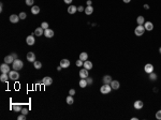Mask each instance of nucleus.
I'll list each match as a JSON object with an SVG mask.
<instances>
[{
	"label": "nucleus",
	"instance_id": "7c9ffc66",
	"mask_svg": "<svg viewBox=\"0 0 161 120\" xmlns=\"http://www.w3.org/2000/svg\"><path fill=\"white\" fill-rule=\"evenodd\" d=\"M149 79H150V80H153V82H155V80L157 79V74H155L153 72L149 73Z\"/></svg>",
	"mask_w": 161,
	"mask_h": 120
},
{
	"label": "nucleus",
	"instance_id": "8fccbe9b",
	"mask_svg": "<svg viewBox=\"0 0 161 120\" xmlns=\"http://www.w3.org/2000/svg\"><path fill=\"white\" fill-rule=\"evenodd\" d=\"M159 53H160V54H161V47H160V48H159Z\"/></svg>",
	"mask_w": 161,
	"mask_h": 120
},
{
	"label": "nucleus",
	"instance_id": "79ce46f5",
	"mask_svg": "<svg viewBox=\"0 0 161 120\" xmlns=\"http://www.w3.org/2000/svg\"><path fill=\"white\" fill-rule=\"evenodd\" d=\"M65 1V3H67V4H71V2H72V0H63Z\"/></svg>",
	"mask_w": 161,
	"mask_h": 120
},
{
	"label": "nucleus",
	"instance_id": "473e14b6",
	"mask_svg": "<svg viewBox=\"0 0 161 120\" xmlns=\"http://www.w3.org/2000/svg\"><path fill=\"white\" fill-rule=\"evenodd\" d=\"M33 2H34V0H26V4L30 5V7H32L33 5Z\"/></svg>",
	"mask_w": 161,
	"mask_h": 120
},
{
	"label": "nucleus",
	"instance_id": "20e7f679",
	"mask_svg": "<svg viewBox=\"0 0 161 120\" xmlns=\"http://www.w3.org/2000/svg\"><path fill=\"white\" fill-rule=\"evenodd\" d=\"M9 76H10V79H12V80H17V79L19 78V74H18V72L16 71V70L10 71Z\"/></svg>",
	"mask_w": 161,
	"mask_h": 120
},
{
	"label": "nucleus",
	"instance_id": "e433bc0d",
	"mask_svg": "<svg viewBox=\"0 0 161 120\" xmlns=\"http://www.w3.org/2000/svg\"><path fill=\"white\" fill-rule=\"evenodd\" d=\"M76 65H77V66H82V65H84V61H82L80 59H78L77 61H76Z\"/></svg>",
	"mask_w": 161,
	"mask_h": 120
},
{
	"label": "nucleus",
	"instance_id": "37998d69",
	"mask_svg": "<svg viewBox=\"0 0 161 120\" xmlns=\"http://www.w3.org/2000/svg\"><path fill=\"white\" fill-rule=\"evenodd\" d=\"M144 9H145V10H148V9H149V5L148 4H144Z\"/></svg>",
	"mask_w": 161,
	"mask_h": 120
},
{
	"label": "nucleus",
	"instance_id": "f8f14e48",
	"mask_svg": "<svg viewBox=\"0 0 161 120\" xmlns=\"http://www.w3.org/2000/svg\"><path fill=\"white\" fill-rule=\"evenodd\" d=\"M9 18H10V22H11V23H13V24H16L20 19L19 15H16V14H12V15H11Z\"/></svg>",
	"mask_w": 161,
	"mask_h": 120
},
{
	"label": "nucleus",
	"instance_id": "f704fd0d",
	"mask_svg": "<svg viewBox=\"0 0 161 120\" xmlns=\"http://www.w3.org/2000/svg\"><path fill=\"white\" fill-rule=\"evenodd\" d=\"M26 17H27V15H26V13H25V12H22V13L19 14V18H20V19H25Z\"/></svg>",
	"mask_w": 161,
	"mask_h": 120
},
{
	"label": "nucleus",
	"instance_id": "a19ab883",
	"mask_svg": "<svg viewBox=\"0 0 161 120\" xmlns=\"http://www.w3.org/2000/svg\"><path fill=\"white\" fill-rule=\"evenodd\" d=\"M77 11H80V12H83V11H85V9H84V7L80 5V7L77 8Z\"/></svg>",
	"mask_w": 161,
	"mask_h": 120
},
{
	"label": "nucleus",
	"instance_id": "ea45409f",
	"mask_svg": "<svg viewBox=\"0 0 161 120\" xmlns=\"http://www.w3.org/2000/svg\"><path fill=\"white\" fill-rule=\"evenodd\" d=\"M25 118H26V115L22 114L20 116H18V117H17V119H18V120H25Z\"/></svg>",
	"mask_w": 161,
	"mask_h": 120
},
{
	"label": "nucleus",
	"instance_id": "09e8293b",
	"mask_svg": "<svg viewBox=\"0 0 161 120\" xmlns=\"http://www.w3.org/2000/svg\"><path fill=\"white\" fill-rule=\"evenodd\" d=\"M2 8H3V5H2V3L0 4V11H2Z\"/></svg>",
	"mask_w": 161,
	"mask_h": 120
},
{
	"label": "nucleus",
	"instance_id": "c9c22d12",
	"mask_svg": "<svg viewBox=\"0 0 161 120\" xmlns=\"http://www.w3.org/2000/svg\"><path fill=\"white\" fill-rule=\"evenodd\" d=\"M20 113H22V114H24V115H27V114H28V108L23 107V108H22V110H20Z\"/></svg>",
	"mask_w": 161,
	"mask_h": 120
},
{
	"label": "nucleus",
	"instance_id": "412c9836",
	"mask_svg": "<svg viewBox=\"0 0 161 120\" xmlns=\"http://www.w3.org/2000/svg\"><path fill=\"white\" fill-rule=\"evenodd\" d=\"M93 12V8H92V5H87L85 8V14L86 15H90V14H92Z\"/></svg>",
	"mask_w": 161,
	"mask_h": 120
},
{
	"label": "nucleus",
	"instance_id": "4468645a",
	"mask_svg": "<svg viewBox=\"0 0 161 120\" xmlns=\"http://www.w3.org/2000/svg\"><path fill=\"white\" fill-rule=\"evenodd\" d=\"M27 60L29 62H34L35 61V55L33 54L32 51H29L27 54Z\"/></svg>",
	"mask_w": 161,
	"mask_h": 120
},
{
	"label": "nucleus",
	"instance_id": "0eeeda50",
	"mask_svg": "<svg viewBox=\"0 0 161 120\" xmlns=\"http://www.w3.org/2000/svg\"><path fill=\"white\" fill-rule=\"evenodd\" d=\"M60 65L62 69H67V68H69L70 66V60H68V59H61L60 60Z\"/></svg>",
	"mask_w": 161,
	"mask_h": 120
},
{
	"label": "nucleus",
	"instance_id": "5701e85b",
	"mask_svg": "<svg viewBox=\"0 0 161 120\" xmlns=\"http://www.w3.org/2000/svg\"><path fill=\"white\" fill-rule=\"evenodd\" d=\"M88 86V83H87V80H86V78H80V88H85Z\"/></svg>",
	"mask_w": 161,
	"mask_h": 120
},
{
	"label": "nucleus",
	"instance_id": "de8ad7c7",
	"mask_svg": "<svg viewBox=\"0 0 161 120\" xmlns=\"http://www.w3.org/2000/svg\"><path fill=\"white\" fill-rule=\"evenodd\" d=\"M61 69H62V68H61V65L57 66V70H58V71H60V70H61Z\"/></svg>",
	"mask_w": 161,
	"mask_h": 120
},
{
	"label": "nucleus",
	"instance_id": "aec40b11",
	"mask_svg": "<svg viewBox=\"0 0 161 120\" xmlns=\"http://www.w3.org/2000/svg\"><path fill=\"white\" fill-rule=\"evenodd\" d=\"M34 34L37 36H41L42 34H44V29H43L42 27H39V28H37L34 30Z\"/></svg>",
	"mask_w": 161,
	"mask_h": 120
},
{
	"label": "nucleus",
	"instance_id": "1a4fd4ad",
	"mask_svg": "<svg viewBox=\"0 0 161 120\" xmlns=\"http://www.w3.org/2000/svg\"><path fill=\"white\" fill-rule=\"evenodd\" d=\"M88 75H89L88 70L85 69V68L80 71V78H87V77H88Z\"/></svg>",
	"mask_w": 161,
	"mask_h": 120
},
{
	"label": "nucleus",
	"instance_id": "f3484780",
	"mask_svg": "<svg viewBox=\"0 0 161 120\" xmlns=\"http://www.w3.org/2000/svg\"><path fill=\"white\" fill-rule=\"evenodd\" d=\"M9 78H10V76H9L8 73H2L1 76H0V80L2 83H7L9 80Z\"/></svg>",
	"mask_w": 161,
	"mask_h": 120
},
{
	"label": "nucleus",
	"instance_id": "2f4dec72",
	"mask_svg": "<svg viewBox=\"0 0 161 120\" xmlns=\"http://www.w3.org/2000/svg\"><path fill=\"white\" fill-rule=\"evenodd\" d=\"M41 27H42L44 30H45V29H48V24L46 23V22H43V23L41 24Z\"/></svg>",
	"mask_w": 161,
	"mask_h": 120
},
{
	"label": "nucleus",
	"instance_id": "cd10ccee",
	"mask_svg": "<svg viewBox=\"0 0 161 120\" xmlns=\"http://www.w3.org/2000/svg\"><path fill=\"white\" fill-rule=\"evenodd\" d=\"M65 102L68 103L69 105H72L73 103H74V100H73V95H69V97H67V99H65Z\"/></svg>",
	"mask_w": 161,
	"mask_h": 120
},
{
	"label": "nucleus",
	"instance_id": "c756f323",
	"mask_svg": "<svg viewBox=\"0 0 161 120\" xmlns=\"http://www.w3.org/2000/svg\"><path fill=\"white\" fill-rule=\"evenodd\" d=\"M33 66H34V69L40 70L41 68H42V63H41L40 61H34L33 62Z\"/></svg>",
	"mask_w": 161,
	"mask_h": 120
},
{
	"label": "nucleus",
	"instance_id": "bb28decb",
	"mask_svg": "<svg viewBox=\"0 0 161 120\" xmlns=\"http://www.w3.org/2000/svg\"><path fill=\"white\" fill-rule=\"evenodd\" d=\"M136 23H138V25H144V23H145V17L140 15L136 18Z\"/></svg>",
	"mask_w": 161,
	"mask_h": 120
},
{
	"label": "nucleus",
	"instance_id": "dca6fc26",
	"mask_svg": "<svg viewBox=\"0 0 161 120\" xmlns=\"http://www.w3.org/2000/svg\"><path fill=\"white\" fill-rule=\"evenodd\" d=\"M44 36H46V38H53L54 36V31L52 30V29H45L44 30Z\"/></svg>",
	"mask_w": 161,
	"mask_h": 120
},
{
	"label": "nucleus",
	"instance_id": "ddd939ff",
	"mask_svg": "<svg viewBox=\"0 0 161 120\" xmlns=\"http://www.w3.org/2000/svg\"><path fill=\"white\" fill-rule=\"evenodd\" d=\"M144 27H145V30L147 31H151L153 29V25L151 22H145L144 23Z\"/></svg>",
	"mask_w": 161,
	"mask_h": 120
},
{
	"label": "nucleus",
	"instance_id": "2eb2a0df",
	"mask_svg": "<svg viewBox=\"0 0 161 120\" xmlns=\"http://www.w3.org/2000/svg\"><path fill=\"white\" fill-rule=\"evenodd\" d=\"M110 85H111L112 89H114V90L119 89V87H120V84H119L118 80H112V83Z\"/></svg>",
	"mask_w": 161,
	"mask_h": 120
},
{
	"label": "nucleus",
	"instance_id": "6ab92c4d",
	"mask_svg": "<svg viewBox=\"0 0 161 120\" xmlns=\"http://www.w3.org/2000/svg\"><path fill=\"white\" fill-rule=\"evenodd\" d=\"M92 62L91 61H89V60H86V61H84V68L85 69H87L89 71V70H91L92 69Z\"/></svg>",
	"mask_w": 161,
	"mask_h": 120
},
{
	"label": "nucleus",
	"instance_id": "7ed1b4c3",
	"mask_svg": "<svg viewBox=\"0 0 161 120\" xmlns=\"http://www.w3.org/2000/svg\"><path fill=\"white\" fill-rule=\"evenodd\" d=\"M144 32H145V27H144L143 25H138V27L134 29V34H135V36H143Z\"/></svg>",
	"mask_w": 161,
	"mask_h": 120
},
{
	"label": "nucleus",
	"instance_id": "a211bd4d",
	"mask_svg": "<svg viewBox=\"0 0 161 120\" xmlns=\"http://www.w3.org/2000/svg\"><path fill=\"white\" fill-rule=\"evenodd\" d=\"M14 60H15V59H14V57H13L12 55L5 56V58H4V62H5V63H8V64L13 63V61H14Z\"/></svg>",
	"mask_w": 161,
	"mask_h": 120
},
{
	"label": "nucleus",
	"instance_id": "f03ea898",
	"mask_svg": "<svg viewBox=\"0 0 161 120\" xmlns=\"http://www.w3.org/2000/svg\"><path fill=\"white\" fill-rule=\"evenodd\" d=\"M111 91H112V87L110 84H104L103 86H101V88H100V92L102 95H108Z\"/></svg>",
	"mask_w": 161,
	"mask_h": 120
},
{
	"label": "nucleus",
	"instance_id": "a878e982",
	"mask_svg": "<svg viewBox=\"0 0 161 120\" xmlns=\"http://www.w3.org/2000/svg\"><path fill=\"white\" fill-rule=\"evenodd\" d=\"M80 59L82 60V61H86V60L88 59V54H87V53H85V51L80 53Z\"/></svg>",
	"mask_w": 161,
	"mask_h": 120
},
{
	"label": "nucleus",
	"instance_id": "4c0bfd02",
	"mask_svg": "<svg viewBox=\"0 0 161 120\" xmlns=\"http://www.w3.org/2000/svg\"><path fill=\"white\" fill-rule=\"evenodd\" d=\"M75 93H76L75 89H70V90H69V95H74Z\"/></svg>",
	"mask_w": 161,
	"mask_h": 120
},
{
	"label": "nucleus",
	"instance_id": "72a5a7b5",
	"mask_svg": "<svg viewBox=\"0 0 161 120\" xmlns=\"http://www.w3.org/2000/svg\"><path fill=\"white\" fill-rule=\"evenodd\" d=\"M156 118H157L158 120H161V109L158 110V112L156 113Z\"/></svg>",
	"mask_w": 161,
	"mask_h": 120
},
{
	"label": "nucleus",
	"instance_id": "c03bdc74",
	"mask_svg": "<svg viewBox=\"0 0 161 120\" xmlns=\"http://www.w3.org/2000/svg\"><path fill=\"white\" fill-rule=\"evenodd\" d=\"M87 5H91V0H87Z\"/></svg>",
	"mask_w": 161,
	"mask_h": 120
},
{
	"label": "nucleus",
	"instance_id": "58836bf2",
	"mask_svg": "<svg viewBox=\"0 0 161 120\" xmlns=\"http://www.w3.org/2000/svg\"><path fill=\"white\" fill-rule=\"evenodd\" d=\"M86 80H87V83H88V85H92V83H93L92 78H90V77H87V78H86Z\"/></svg>",
	"mask_w": 161,
	"mask_h": 120
},
{
	"label": "nucleus",
	"instance_id": "f257e3e1",
	"mask_svg": "<svg viewBox=\"0 0 161 120\" xmlns=\"http://www.w3.org/2000/svg\"><path fill=\"white\" fill-rule=\"evenodd\" d=\"M12 65H13V69L16 70V71H18V70L23 69L24 63H23V61H22V60H19V59H15V60L13 61Z\"/></svg>",
	"mask_w": 161,
	"mask_h": 120
},
{
	"label": "nucleus",
	"instance_id": "a18cd8bd",
	"mask_svg": "<svg viewBox=\"0 0 161 120\" xmlns=\"http://www.w3.org/2000/svg\"><path fill=\"white\" fill-rule=\"evenodd\" d=\"M123 2H125V3H129V2H130V1H131V0H123Z\"/></svg>",
	"mask_w": 161,
	"mask_h": 120
},
{
	"label": "nucleus",
	"instance_id": "423d86ee",
	"mask_svg": "<svg viewBox=\"0 0 161 120\" xmlns=\"http://www.w3.org/2000/svg\"><path fill=\"white\" fill-rule=\"evenodd\" d=\"M0 71H1V73H10V68H9V65H8V63H3V64H1L0 65Z\"/></svg>",
	"mask_w": 161,
	"mask_h": 120
},
{
	"label": "nucleus",
	"instance_id": "4be33fe9",
	"mask_svg": "<svg viewBox=\"0 0 161 120\" xmlns=\"http://www.w3.org/2000/svg\"><path fill=\"white\" fill-rule=\"evenodd\" d=\"M112 76H110V75H104L103 76V83L104 84H111L112 83Z\"/></svg>",
	"mask_w": 161,
	"mask_h": 120
},
{
	"label": "nucleus",
	"instance_id": "9d476101",
	"mask_svg": "<svg viewBox=\"0 0 161 120\" xmlns=\"http://www.w3.org/2000/svg\"><path fill=\"white\" fill-rule=\"evenodd\" d=\"M133 106H134V108H135V109H142V108H143V106H144V103L142 102L141 100H138V101H135V102H134Z\"/></svg>",
	"mask_w": 161,
	"mask_h": 120
},
{
	"label": "nucleus",
	"instance_id": "393cba45",
	"mask_svg": "<svg viewBox=\"0 0 161 120\" xmlns=\"http://www.w3.org/2000/svg\"><path fill=\"white\" fill-rule=\"evenodd\" d=\"M77 11V8H76L75 5H70L68 8V13L69 14H74V13Z\"/></svg>",
	"mask_w": 161,
	"mask_h": 120
},
{
	"label": "nucleus",
	"instance_id": "c85d7f7f",
	"mask_svg": "<svg viewBox=\"0 0 161 120\" xmlns=\"http://www.w3.org/2000/svg\"><path fill=\"white\" fill-rule=\"evenodd\" d=\"M12 108H13V110H14L15 113H18V112H20V110H22V108H23V107H22L20 105L16 104V105H13Z\"/></svg>",
	"mask_w": 161,
	"mask_h": 120
},
{
	"label": "nucleus",
	"instance_id": "39448f33",
	"mask_svg": "<svg viewBox=\"0 0 161 120\" xmlns=\"http://www.w3.org/2000/svg\"><path fill=\"white\" fill-rule=\"evenodd\" d=\"M41 83H42L43 86H50V85L53 84V78L50 76H45V77H43Z\"/></svg>",
	"mask_w": 161,
	"mask_h": 120
},
{
	"label": "nucleus",
	"instance_id": "b1692460",
	"mask_svg": "<svg viewBox=\"0 0 161 120\" xmlns=\"http://www.w3.org/2000/svg\"><path fill=\"white\" fill-rule=\"evenodd\" d=\"M31 13L34 14V15L39 14V13H40V8H39L38 5H32V8H31Z\"/></svg>",
	"mask_w": 161,
	"mask_h": 120
},
{
	"label": "nucleus",
	"instance_id": "9b49d317",
	"mask_svg": "<svg viewBox=\"0 0 161 120\" xmlns=\"http://www.w3.org/2000/svg\"><path fill=\"white\" fill-rule=\"evenodd\" d=\"M26 43L28 44V45H33V44L35 43V39L33 36H28L27 39H26Z\"/></svg>",
	"mask_w": 161,
	"mask_h": 120
},
{
	"label": "nucleus",
	"instance_id": "6e6552de",
	"mask_svg": "<svg viewBox=\"0 0 161 120\" xmlns=\"http://www.w3.org/2000/svg\"><path fill=\"white\" fill-rule=\"evenodd\" d=\"M144 71L147 73V74H149V73H151V72H153V65L151 63H147L145 64V66H144Z\"/></svg>",
	"mask_w": 161,
	"mask_h": 120
},
{
	"label": "nucleus",
	"instance_id": "49530a36",
	"mask_svg": "<svg viewBox=\"0 0 161 120\" xmlns=\"http://www.w3.org/2000/svg\"><path fill=\"white\" fill-rule=\"evenodd\" d=\"M12 56L14 57V59H17V55L16 54H12Z\"/></svg>",
	"mask_w": 161,
	"mask_h": 120
}]
</instances>
